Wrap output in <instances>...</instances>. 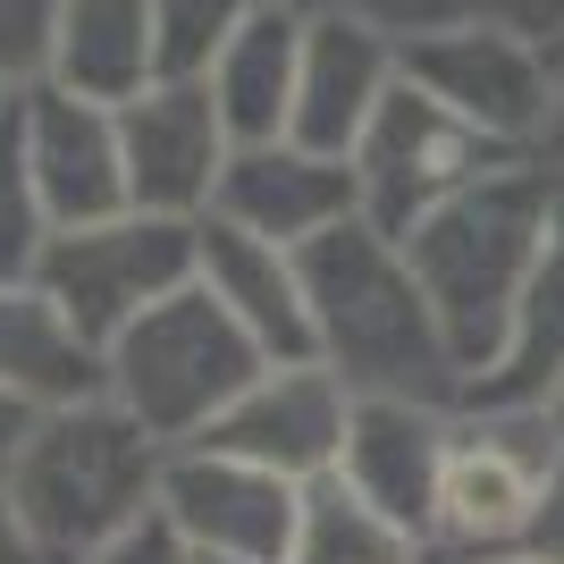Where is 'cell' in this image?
<instances>
[{
  "mask_svg": "<svg viewBox=\"0 0 564 564\" xmlns=\"http://www.w3.org/2000/svg\"><path fill=\"white\" fill-rule=\"evenodd\" d=\"M295 68H304V0H270L245 34L212 59V101L228 118L236 152L245 143H279L295 118Z\"/></svg>",
  "mask_w": 564,
  "mask_h": 564,
  "instance_id": "ac0fdd59",
  "label": "cell"
},
{
  "mask_svg": "<svg viewBox=\"0 0 564 564\" xmlns=\"http://www.w3.org/2000/svg\"><path fill=\"white\" fill-rule=\"evenodd\" d=\"M194 564H219V556H194Z\"/></svg>",
  "mask_w": 564,
  "mask_h": 564,
  "instance_id": "d6a6232c",
  "label": "cell"
},
{
  "mask_svg": "<svg viewBox=\"0 0 564 564\" xmlns=\"http://www.w3.org/2000/svg\"><path fill=\"white\" fill-rule=\"evenodd\" d=\"M43 85L76 101H135L143 85H161V43H152V0H59L51 18V68Z\"/></svg>",
  "mask_w": 564,
  "mask_h": 564,
  "instance_id": "e0dca14e",
  "label": "cell"
},
{
  "mask_svg": "<svg viewBox=\"0 0 564 564\" xmlns=\"http://www.w3.org/2000/svg\"><path fill=\"white\" fill-rule=\"evenodd\" d=\"M295 514H304V489L279 480V471L236 464V455H219V447H169L161 522L194 547V556L286 564V547H295Z\"/></svg>",
  "mask_w": 564,
  "mask_h": 564,
  "instance_id": "30bf717a",
  "label": "cell"
},
{
  "mask_svg": "<svg viewBox=\"0 0 564 564\" xmlns=\"http://www.w3.org/2000/svg\"><path fill=\"white\" fill-rule=\"evenodd\" d=\"M295 261H304L312 304V362H329L354 397L464 404V362L447 354V329L388 228L346 219V228L312 236Z\"/></svg>",
  "mask_w": 564,
  "mask_h": 564,
  "instance_id": "6da1fadb",
  "label": "cell"
},
{
  "mask_svg": "<svg viewBox=\"0 0 564 564\" xmlns=\"http://www.w3.org/2000/svg\"><path fill=\"white\" fill-rule=\"evenodd\" d=\"M531 161H540V169H556V177H564V43H556V85H547V127H540V143H531Z\"/></svg>",
  "mask_w": 564,
  "mask_h": 564,
  "instance_id": "4316f807",
  "label": "cell"
},
{
  "mask_svg": "<svg viewBox=\"0 0 564 564\" xmlns=\"http://www.w3.org/2000/svg\"><path fill=\"white\" fill-rule=\"evenodd\" d=\"M540 422H547V438H556V455H564V388H556V397L540 404Z\"/></svg>",
  "mask_w": 564,
  "mask_h": 564,
  "instance_id": "f546056e",
  "label": "cell"
},
{
  "mask_svg": "<svg viewBox=\"0 0 564 564\" xmlns=\"http://www.w3.org/2000/svg\"><path fill=\"white\" fill-rule=\"evenodd\" d=\"M25 430H34V404H25V397H9V388H0V480H9V464H18Z\"/></svg>",
  "mask_w": 564,
  "mask_h": 564,
  "instance_id": "f1b7e54d",
  "label": "cell"
},
{
  "mask_svg": "<svg viewBox=\"0 0 564 564\" xmlns=\"http://www.w3.org/2000/svg\"><path fill=\"white\" fill-rule=\"evenodd\" d=\"M564 388V228L547 236L540 270L514 304V329L497 346V362L480 379H464L471 413H540L547 397Z\"/></svg>",
  "mask_w": 564,
  "mask_h": 564,
  "instance_id": "d6986e66",
  "label": "cell"
},
{
  "mask_svg": "<svg viewBox=\"0 0 564 564\" xmlns=\"http://www.w3.org/2000/svg\"><path fill=\"white\" fill-rule=\"evenodd\" d=\"M18 135L25 169L51 203V228H94L127 212V152H118V110L76 101L59 85H25L18 94Z\"/></svg>",
  "mask_w": 564,
  "mask_h": 564,
  "instance_id": "5bb4252c",
  "label": "cell"
},
{
  "mask_svg": "<svg viewBox=\"0 0 564 564\" xmlns=\"http://www.w3.org/2000/svg\"><path fill=\"white\" fill-rule=\"evenodd\" d=\"M194 279H203L219 304L236 312V329L253 337L270 362H312L304 261L286 253V245H270V236H253V228H228V219H203Z\"/></svg>",
  "mask_w": 564,
  "mask_h": 564,
  "instance_id": "2e32d148",
  "label": "cell"
},
{
  "mask_svg": "<svg viewBox=\"0 0 564 564\" xmlns=\"http://www.w3.org/2000/svg\"><path fill=\"white\" fill-rule=\"evenodd\" d=\"M531 556H540V564H564V471H556V489H547L540 522H531Z\"/></svg>",
  "mask_w": 564,
  "mask_h": 564,
  "instance_id": "83f0119b",
  "label": "cell"
},
{
  "mask_svg": "<svg viewBox=\"0 0 564 564\" xmlns=\"http://www.w3.org/2000/svg\"><path fill=\"white\" fill-rule=\"evenodd\" d=\"M270 0H152V43L161 76H212V59L261 18Z\"/></svg>",
  "mask_w": 564,
  "mask_h": 564,
  "instance_id": "603a6c76",
  "label": "cell"
},
{
  "mask_svg": "<svg viewBox=\"0 0 564 564\" xmlns=\"http://www.w3.org/2000/svg\"><path fill=\"white\" fill-rule=\"evenodd\" d=\"M9 110H18V94H0V118H9Z\"/></svg>",
  "mask_w": 564,
  "mask_h": 564,
  "instance_id": "1f68e13d",
  "label": "cell"
},
{
  "mask_svg": "<svg viewBox=\"0 0 564 564\" xmlns=\"http://www.w3.org/2000/svg\"><path fill=\"white\" fill-rule=\"evenodd\" d=\"M404 85H422L464 127H480L489 143L531 161V143L547 127L556 43H540L531 25H506V18H438L404 34Z\"/></svg>",
  "mask_w": 564,
  "mask_h": 564,
  "instance_id": "52a82bcc",
  "label": "cell"
},
{
  "mask_svg": "<svg viewBox=\"0 0 564 564\" xmlns=\"http://www.w3.org/2000/svg\"><path fill=\"white\" fill-rule=\"evenodd\" d=\"M547 236H556V177L540 161H506L497 177L464 186L447 212H430L413 236H397L464 379H480L497 362Z\"/></svg>",
  "mask_w": 564,
  "mask_h": 564,
  "instance_id": "3957f363",
  "label": "cell"
},
{
  "mask_svg": "<svg viewBox=\"0 0 564 564\" xmlns=\"http://www.w3.org/2000/svg\"><path fill=\"white\" fill-rule=\"evenodd\" d=\"M286 564H430V547L413 540V531H397V522L379 514L362 489H346V480H312L304 489V514H295V547H286Z\"/></svg>",
  "mask_w": 564,
  "mask_h": 564,
  "instance_id": "44dd1931",
  "label": "cell"
},
{
  "mask_svg": "<svg viewBox=\"0 0 564 564\" xmlns=\"http://www.w3.org/2000/svg\"><path fill=\"white\" fill-rule=\"evenodd\" d=\"M194 253H203V219H161V212H118L94 228H59L51 236L43 286L59 321L94 354H110L152 304H169L177 286H194Z\"/></svg>",
  "mask_w": 564,
  "mask_h": 564,
  "instance_id": "8992f818",
  "label": "cell"
},
{
  "mask_svg": "<svg viewBox=\"0 0 564 564\" xmlns=\"http://www.w3.org/2000/svg\"><path fill=\"white\" fill-rule=\"evenodd\" d=\"M556 438L540 413H471L455 404L447 455H438V497H430V556H514L531 547L547 489H556Z\"/></svg>",
  "mask_w": 564,
  "mask_h": 564,
  "instance_id": "5b68a950",
  "label": "cell"
},
{
  "mask_svg": "<svg viewBox=\"0 0 564 564\" xmlns=\"http://www.w3.org/2000/svg\"><path fill=\"white\" fill-rule=\"evenodd\" d=\"M85 564H194V547L177 540V531H169L161 514H143L135 531H127V540H110L101 556H85Z\"/></svg>",
  "mask_w": 564,
  "mask_h": 564,
  "instance_id": "484cf974",
  "label": "cell"
},
{
  "mask_svg": "<svg viewBox=\"0 0 564 564\" xmlns=\"http://www.w3.org/2000/svg\"><path fill=\"white\" fill-rule=\"evenodd\" d=\"M455 404H413V397H354L346 464L337 480L362 489L379 514L430 547V497H438V455H447Z\"/></svg>",
  "mask_w": 564,
  "mask_h": 564,
  "instance_id": "9a60e30c",
  "label": "cell"
},
{
  "mask_svg": "<svg viewBox=\"0 0 564 564\" xmlns=\"http://www.w3.org/2000/svg\"><path fill=\"white\" fill-rule=\"evenodd\" d=\"M304 9H371V18H388L397 34L438 25V18H506V25H531L540 43L564 34V0H304Z\"/></svg>",
  "mask_w": 564,
  "mask_h": 564,
  "instance_id": "cb8c5ba5",
  "label": "cell"
},
{
  "mask_svg": "<svg viewBox=\"0 0 564 564\" xmlns=\"http://www.w3.org/2000/svg\"><path fill=\"white\" fill-rule=\"evenodd\" d=\"M0 388L25 397L34 413L76 404V397H101V354L59 321V304H51L34 279L25 286L0 279Z\"/></svg>",
  "mask_w": 564,
  "mask_h": 564,
  "instance_id": "ffe728a7",
  "label": "cell"
},
{
  "mask_svg": "<svg viewBox=\"0 0 564 564\" xmlns=\"http://www.w3.org/2000/svg\"><path fill=\"white\" fill-rule=\"evenodd\" d=\"M169 447L110 397H76L34 413L18 464L0 480L9 522L25 540V564H85L110 540H127L143 514H161Z\"/></svg>",
  "mask_w": 564,
  "mask_h": 564,
  "instance_id": "7a4b0ae2",
  "label": "cell"
},
{
  "mask_svg": "<svg viewBox=\"0 0 564 564\" xmlns=\"http://www.w3.org/2000/svg\"><path fill=\"white\" fill-rule=\"evenodd\" d=\"M51 18H59V0H0V94L43 85V68H51Z\"/></svg>",
  "mask_w": 564,
  "mask_h": 564,
  "instance_id": "d4e9b609",
  "label": "cell"
},
{
  "mask_svg": "<svg viewBox=\"0 0 564 564\" xmlns=\"http://www.w3.org/2000/svg\"><path fill=\"white\" fill-rule=\"evenodd\" d=\"M51 203L43 186H34V169H25V135H18V110L0 118V279L25 286L34 270H43L51 253Z\"/></svg>",
  "mask_w": 564,
  "mask_h": 564,
  "instance_id": "7402d4cb",
  "label": "cell"
},
{
  "mask_svg": "<svg viewBox=\"0 0 564 564\" xmlns=\"http://www.w3.org/2000/svg\"><path fill=\"white\" fill-rule=\"evenodd\" d=\"M118 152H127V212L212 219L236 135L203 76H161L135 101H118Z\"/></svg>",
  "mask_w": 564,
  "mask_h": 564,
  "instance_id": "9c48e42d",
  "label": "cell"
},
{
  "mask_svg": "<svg viewBox=\"0 0 564 564\" xmlns=\"http://www.w3.org/2000/svg\"><path fill=\"white\" fill-rule=\"evenodd\" d=\"M556 43H564V34H556Z\"/></svg>",
  "mask_w": 564,
  "mask_h": 564,
  "instance_id": "836d02e7",
  "label": "cell"
},
{
  "mask_svg": "<svg viewBox=\"0 0 564 564\" xmlns=\"http://www.w3.org/2000/svg\"><path fill=\"white\" fill-rule=\"evenodd\" d=\"M506 161H522V152L489 143L480 127H464V118H455L447 101H430L422 85H397V94L379 101V118L362 127V143H354L362 219L388 228V236H413L430 212H447L464 186L497 177Z\"/></svg>",
  "mask_w": 564,
  "mask_h": 564,
  "instance_id": "ba28073f",
  "label": "cell"
},
{
  "mask_svg": "<svg viewBox=\"0 0 564 564\" xmlns=\"http://www.w3.org/2000/svg\"><path fill=\"white\" fill-rule=\"evenodd\" d=\"M212 219L253 228V236H270V245H286V253H304L312 236L362 219V186H354V161L279 135V143H245V152L228 161Z\"/></svg>",
  "mask_w": 564,
  "mask_h": 564,
  "instance_id": "4fadbf2b",
  "label": "cell"
},
{
  "mask_svg": "<svg viewBox=\"0 0 564 564\" xmlns=\"http://www.w3.org/2000/svg\"><path fill=\"white\" fill-rule=\"evenodd\" d=\"M346 430H354V388L329 362H270L194 447H219L236 464H261L295 489H312L346 464Z\"/></svg>",
  "mask_w": 564,
  "mask_h": 564,
  "instance_id": "8fae6325",
  "label": "cell"
},
{
  "mask_svg": "<svg viewBox=\"0 0 564 564\" xmlns=\"http://www.w3.org/2000/svg\"><path fill=\"white\" fill-rule=\"evenodd\" d=\"M404 85V34L371 9H304V68H295V118L286 135L312 152L354 161L379 101Z\"/></svg>",
  "mask_w": 564,
  "mask_h": 564,
  "instance_id": "7c38bea8",
  "label": "cell"
},
{
  "mask_svg": "<svg viewBox=\"0 0 564 564\" xmlns=\"http://www.w3.org/2000/svg\"><path fill=\"white\" fill-rule=\"evenodd\" d=\"M455 564H540L531 547H514V556H455Z\"/></svg>",
  "mask_w": 564,
  "mask_h": 564,
  "instance_id": "4dcf8cb0",
  "label": "cell"
},
{
  "mask_svg": "<svg viewBox=\"0 0 564 564\" xmlns=\"http://www.w3.org/2000/svg\"><path fill=\"white\" fill-rule=\"evenodd\" d=\"M430 564H438V556H430Z\"/></svg>",
  "mask_w": 564,
  "mask_h": 564,
  "instance_id": "e575fe53",
  "label": "cell"
},
{
  "mask_svg": "<svg viewBox=\"0 0 564 564\" xmlns=\"http://www.w3.org/2000/svg\"><path fill=\"white\" fill-rule=\"evenodd\" d=\"M261 371H270V354L236 329V312L212 286L194 279L101 354V397L118 413H135L161 447H194Z\"/></svg>",
  "mask_w": 564,
  "mask_h": 564,
  "instance_id": "277c9868",
  "label": "cell"
}]
</instances>
